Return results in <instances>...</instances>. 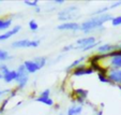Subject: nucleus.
I'll return each mask as SVG.
<instances>
[{"mask_svg":"<svg viewBox=\"0 0 121 115\" xmlns=\"http://www.w3.org/2000/svg\"><path fill=\"white\" fill-rule=\"evenodd\" d=\"M114 16L110 13L102 14V15L98 16H91L88 19L84 21L82 23H80V31L88 35L90 32L96 31V30H102L104 29L103 26L105 25L107 22H110Z\"/></svg>","mask_w":121,"mask_h":115,"instance_id":"nucleus-1","label":"nucleus"},{"mask_svg":"<svg viewBox=\"0 0 121 115\" xmlns=\"http://www.w3.org/2000/svg\"><path fill=\"white\" fill-rule=\"evenodd\" d=\"M16 71H17V78H16V81H15L16 84H17L16 87H17L18 90H22L26 87L28 81H29V73L26 70L24 64H19L17 67V69H16Z\"/></svg>","mask_w":121,"mask_h":115,"instance_id":"nucleus-2","label":"nucleus"},{"mask_svg":"<svg viewBox=\"0 0 121 115\" xmlns=\"http://www.w3.org/2000/svg\"><path fill=\"white\" fill-rule=\"evenodd\" d=\"M78 12V7L75 5H72L68 8H64L61 11L58 12V19L61 21L62 23H66V22H71L75 17L76 13Z\"/></svg>","mask_w":121,"mask_h":115,"instance_id":"nucleus-3","label":"nucleus"},{"mask_svg":"<svg viewBox=\"0 0 121 115\" xmlns=\"http://www.w3.org/2000/svg\"><path fill=\"white\" fill-rule=\"evenodd\" d=\"M40 40H29V39H21L12 42V48H29V47H38L40 45Z\"/></svg>","mask_w":121,"mask_h":115,"instance_id":"nucleus-4","label":"nucleus"},{"mask_svg":"<svg viewBox=\"0 0 121 115\" xmlns=\"http://www.w3.org/2000/svg\"><path fill=\"white\" fill-rule=\"evenodd\" d=\"M88 92L87 89L85 88H74L73 89V95H72V100H73L75 103L80 104V106H84L85 102L87 101L88 98Z\"/></svg>","mask_w":121,"mask_h":115,"instance_id":"nucleus-5","label":"nucleus"},{"mask_svg":"<svg viewBox=\"0 0 121 115\" xmlns=\"http://www.w3.org/2000/svg\"><path fill=\"white\" fill-rule=\"evenodd\" d=\"M99 40L96 39L95 36H87V37H82L76 40L75 42V50H80L82 51L84 48H86L87 46L94 44L95 42H98Z\"/></svg>","mask_w":121,"mask_h":115,"instance_id":"nucleus-6","label":"nucleus"},{"mask_svg":"<svg viewBox=\"0 0 121 115\" xmlns=\"http://www.w3.org/2000/svg\"><path fill=\"white\" fill-rule=\"evenodd\" d=\"M34 100H35L37 102L43 103V104L48 106H55L54 100L50 98V89H49V88H46L45 90L41 92H40V95Z\"/></svg>","mask_w":121,"mask_h":115,"instance_id":"nucleus-7","label":"nucleus"},{"mask_svg":"<svg viewBox=\"0 0 121 115\" xmlns=\"http://www.w3.org/2000/svg\"><path fill=\"white\" fill-rule=\"evenodd\" d=\"M117 50H121V46L119 44H114V43H102L95 48V52L98 54H103V55H106V54H109L114 51Z\"/></svg>","mask_w":121,"mask_h":115,"instance_id":"nucleus-8","label":"nucleus"},{"mask_svg":"<svg viewBox=\"0 0 121 115\" xmlns=\"http://www.w3.org/2000/svg\"><path fill=\"white\" fill-rule=\"evenodd\" d=\"M107 76L110 85L118 86V87L121 86V69H109Z\"/></svg>","mask_w":121,"mask_h":115,"instance_id":"nucleus-9","label":"nucleus"},{"mask_svg":"<svg viewBox=\"0 0 121 115\" xmlns=\"http://www.w3.org/2000/svg\"><path fill=\"white\" fill-rule=\"evenodd\" d=\"M93 70L91 67H89L87 64V62H84V64H79L77 68L73 70L71 72V75L73 76H82V75H89V74L93 73Z\"/></svg>","mask_w":121,"mask_h":115,"instance_id":"nucleus-10","label":"nucleus"},{"mask_svg":"<svg viewBox=\"0 0 121 115\" xmlns=\"http://www.w3.org/2000/svg\"><path fill=\"white\" fill-rule=\"evenodd\" d=\"M58 30H62V31H78L80 30V24L77 22H66V23H62L57 26Z\"/></svg>","mask_w":121,"mask_h":115,"instance_id":"nucleus-11","label":"nucleus"},{"mask_svg":"<svg viewBox=\"0 0 121 115\" xmlns=\"http://www.w3.org/2000/svg\"><path fill=\"white\" fill-rule=\"evenodd\" d=\"M21 30H22V26H19V25H16V26H14V27L10 28L9 30H7V31H4L3 33L0 35V41H5V40L10 39L11 37L17 35Z\"/></svg>","mask_w":121,"mask_h":115,"instance_id":"nucleus-12","label":"nucleus"},{"mask_svg":"<svg viewBox=\"0 0 121 115\" xmlns=\"http://www.w3.org/2000/svg\"><path fill=\"white\" fill-rule=\"evenodd\" d=\"M24 66H25L26 70L28 71L29 74L37 73L40 70V67L38 66V64L34 60H26V61H24Z\"/></svg>","mask_w":121,"mask_h":115,"instance_id":"nucleus-13","label":"nucleus"},{"mask_svg":"<svg viewBox=\"0 0 121 115\" xmlns=\"http://www.w3.org/2000/svg\"><path fill=\"white\" fill-rule=\"evenodd\" d=\"M86 60H87V57L86 56H82V57L77 58V59H75L73 62H72L70 66H68V67L65 68V71L68 72V73H71L72 71H73L75 68H77L79 64H84V62H86Z\"/></svg>","mask_w":121,"mask_h":115,"instance_id":"nucleus-14","label":"nucleus"},{"mask_svg":"<svg viewBox=\"0 0 121 115\" xmlns=\"http://www.w3.org/2000/svg\"><path fill=\"white\" fill-rule=\"evenodd\" d=\"M82 112V106L77 103L72 104L66 111V115H80Z\"/></svg>","mask_w":121,"mask_h":115,"instance_id":"nucleus-15","label":"nucleus"},{"mask_svg":"<svg viewBox=\"0 0 121 115\" xmlns=\"http://www.w3.org/2000/svg\"><path fill=\"white\" fill-rule=\"evenodd\" d=\"M16 78H17V71L16 70H10L8 73L3 74V78L5 83H12V82H15Z\"/></svg>","mask_w":121,"mask_h":115,"instance_id":"nucleus-16","label":"nucleus"},{"mask_svg":"<svg viewBox=\"0 0 121 115\" xmlns=\"http://www.w3.org/2000/svg\"><path fill=\"white\" fill-rule=\"evenodd\" d=\"M12 22L13 19L12 18H0V31H3V30H9V28L11 27Z\"/></svg>","mask_w":121,"mask_h":115,"instance_id":"nucleus-17","label":"nucleus"},{"mask_svg":"<svg viewBox=\"0 0 121 115\" xmlns=\"http://www.w3.org/2000/svg\"><path fill=\"white\" fill-rule=\"evenodd\" d=\"M13 56L10 55V53L5 50H2V48H0V61L1 62H4V61H8V60L12 59Z\"/></svg>","mask_w":121,"mask_h":115,"instance_id":"nucleus-18","label":"nucleus"},{"mask_svg":"<svg viewBox=\"0 0 121 115\" xmlns=\"http://www.w3.org/2000/svg\"><path fill=\"white\" fill-rule=\"evenodd\" d=\"M109 5H105L103 8H100V9L95 10V11L91 12V16H98V15H102V14H106L109 11Z\"/></svg>","mask_w":121,"mask_h":115,"instance_id":"nucleus-19","label":"nucleus"},{"mask_svg":"<svg viewBox=\"0 0 121 115\" xmlns=\"http://www.w3.org/2000/svg\"><path fill=\"white\" fill-rule=\"evenodd\" d=\"M33 60L38 64V66L40 67V69H42L43 67H45L46 64H47V58H46L45 56H38V57H35Z\"/></svg>","mask_w":121,"mask_h":115,"instance_id":"nucleus-20","label":"nucleus"},{"mask_svg":"<svg viewBox=\"0 0 121 115\" xmlns=\"http://www.w3.org/2000/svg\"><path fill=\"white\" fill-rule=\"evenodd\" d=\"M28 27H29V29L33 32L38 31V30H39V24H38V22L35 21V19H30L29 23H28Z\"/></svg>","mask_w":121,"mask_h":115,"instance_id":"nucleus-21","label":"nucleus"},{"mask_svg":"<svg viewBox=\"0 0 121 115\" xmlns=\"http://www.w3.org/2000/svg\"><path fill=\"white\" fill-rule=\"evenodd\" d=\"M98 78L100 81L101 83H104V84H110L109 80H108V76L106 73H98Z\"/></svg>","mask_w":121,"mask_h":115,"instance_id":"nucleus-22","label":"nucleus"},{"mask_svg":"<svg viewBox=\"0 0 121 115\" xmlns=\"http://www.w3.org/2000/svg\"><path fill=\"white\" fill-rule=\"evenodd\" d=\"M9 101H10V97H7V98H4L3 101L1 102V104H0V114H3V112L5 111V108H7V104L9 103Z\"/></svg>","mask_w":121,"mask_h":115,"instance_id":"nucleus-23","label":"nucleus"},{"mask_svg":"<svg viewBox=\"0 0 121 115\" xmlns=\"http://www.w3.org/2000/svg\"><path fill=\"white\" fill-rule=\"evenodd\" d=\"M112 26L117 27V26H121V15H118V16H114L112 19L110 21Z\"/></svg>","mask_w":121,"mask_h":115,"instance_id":"nucleus-24","label":"nucleus"},{"mask_svg":"<svg viewBox=\"0 0 121 115\" xmlns=\"http://www.w3.org/2000/svg\"><path fill=\"white\" fill-rule=\"evenodd\" d=\"M24 5H26L27 7H31L33 9H35L37 7H39V1H37V0H34V1H28V0H26V1H24Z\"/></svg>","mask_w":121,"mask_h":115,"instance_id":"nucleus-25","label":"nucleus"},{"mask_svg":"<svg viewBox=\"0 0 121 115\" xmlns=\"http://www.w3.org/2000/svg\"><path fill=\"white\" fill-rule=\"evenodd\" d=\"M9 71H10L9 67H8L4 62H1V64H0V73H2V75H3V74L8 73Z\"/></svg>","mask_w":121,"mask_h":115,"instance_id":"nucleus-26","label":"nucleus"},{"mask_svg":"<svg viewBox=\"0 0 121 115\" xmlns=\"http://www.w3.org/2000/svg\"><path fill=\"white\" fill-rule=\"evenodd\" d=\"M71 50H75V44H68V45L63 46L62 52H63V53H66V52L71 51Z\"/></svg>","mask_w":121,"mask_h":115,"instance_id":"nucleus-27","label":"nucleus"},{"mask_svg":"<svg viewBox=\"0 0 121 115\" xmlns=\"http://www.w3.org/2000/svg\"><path fill=\"white\" fill-rule=\"evenodd\" d=\"M18 92L19 90L17 89V87H15V88H11V92L9 94V97H10V99L11 98H14L15 96H17V94H18Z\"/></svg>","mask_w":121,"mask_h":115,"instance_id":"nucleus-28","label":"nucleus"},{"mask_svg":"<svg viewBox=\"0 0 121 115\" xmlns=\"http://www.w3.org/2000/svg\"><path fill=\"white\" fill-rule=\"evenodd\" d=\"M118 7H121V1H114L109 5V9L112 10V9H116Z\"/></svg>","mask_w":121,"mask_h":115,"instance_id":"nucleus-29","label":"nucleus"},{"mask_svg":"<svg viewBox=\"0 0 121 115\" xmlns=\"http://www.w3.org/2000/svg\"><path fill=\"white\" fill-rule=\"evenodd\" d=\"M11 92V88H7V89H2V90H0V98L2 96H4L5 94H10Z\"/></svg>","mask_w":121,"mask_h":115,"instance_id":"nucleus-30","label":"nucleus"},{"mask_svg":"<svg viewBox=\"0 0 121 115\" xmlns=\"http://www.w3.org/2000/svg\"><path fill=\"white\" fill-rule=\"evenodd\" d=\"M54 3H55V5H63L64 0H55V1H54Z\"/></svg>","mask_w":121,"mask_h":115,"instance_id":"nucleus-31","label":"nucleus"},{"mask_svg":"<svg viewBox=\"0 0 121 115\" xmlns=\"http://www.w3.org/2000/svg\"><path fill=\"white\" fill-rule=\"evenodd\" d=\"M34 11H35V13H41V8H40V7H37L35 9H34Z\"/></svg>","mask_w":121,"mask_h":115,"instance_id":"nucleus-32","label":"nucleus"},{"mask_svg":"<svg viewBox=\"0 0 121 115\" xmlns=\"http://www.w3.org/2000/svg\"><path fill=\"white\" fill-rule=\"evenodd\" d=\"M54 108H55V110H58V109L60 108V106H59V104H55V106H54Z\"/></svg>","mask_w":121,"mask_h":115,"instance_id":"nucleus-33","label":"nucleus"},{"mask_svg":"<svg viewBox=\"0 0 121 115\" xmlns=\"http://www.w3.org/2000/svg\"><path fill=\"white\" fill-rule=\"evenodd\" d=\"M1 78H3V75H2V73H0V80H1Z\"/></svg>","mask_w":121,"mask_h":115,"instance_id":"nucleus-34","label":"nucleus"},{"mask_svg":"<svg viewBox=\"0 0 121 115\" xmlns=\"http://www.w3.org/2000/svg\"><path fill=\"white\" fill-rule=\"evenodd\" d=\"M119 89H120V90H121V86H119Z\"/></svg>","mask_w":121,"mask_h":115,"instance_id":"nucleus-35","label":"nucleus"},{"mask_svg":"<svg viewBox=\"0 0 121 115\" xmlns=\"http://www.w3.org/2000/svg\"><path fill=\"white\" fill-rule=\"evenodd\" d=\"M119 45H120V46H121V41H120V43H119Z\"/></svg>","mask_w":121,"mask_h":115,"instance_id":"nucleus-36","label":"nucleus"},{"mask_svg":"<svg viewBox=\"0 0 121 115\" xmlns=\"http://www.w3.org/2000/svg\"><path fill=\"white\" fill-rule=\"evenodd\" d=\"M60 115H62V114H60Z\"/></svg>","mask_w":121,"mask_h":115,"instance_id":"nucleus-37","label":"nucleus"},{"mask_svg":"<svg viewBox=\"0 0 121 115\" xmlns=\"http://www.w3.org/2000/svg\"><path fill=\"white\" fill-rule=\"evenodd\" d=\"M94 115H95V114H94Z\"/></svg>","mask_w":121,"mask_h":115,"instance_id":"nucleus-38","label":"nucleus"}]
</instances>
